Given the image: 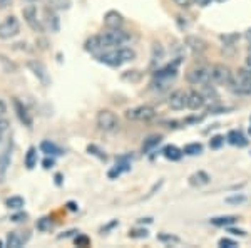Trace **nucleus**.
Instances as JSON below:
<instances>
[{"label": "nucleus", "instance_id": "nucleus-30", "mask_svg": "<svg viewBox=\"0 0 251 248\" xmlns=\"http://www.w3.org/2000/svg\"><path fill=\"white\" fill-rule=\"evenodd\" d=\"M24 205H25V200H24L22 196H10L5 200V206L9 210H22Z\"/></svg>", "mask_w": 251, "mask_h": 248}, {"label": "nucleus", "instance_id": "nucleus-2", "mask_svg": "<svg viewBox=\"0 0 251 248\" xmlns=\"http://www.w3.org/2000/svg\"><path fill=\"white\" fill-rule=\"evenodd\" d=\"M136 59V51L131 47H117V49H112L109 52H100L97 55V60L100 64H106L109 67H121L123 64L126 62H131V60Z\"/></svg>", "mask_w": 251, "mask_h": 248}, {"label": "nucleus", "instance_id": "nucleus-21", "mask_svg": "<svg viewBox=\"0 0 251 248\" xmlns=\"http://www.w3.org/2000/svg\"><path fill=\"white\" fill-rule=\"evenodd\" d=\"M209 181H211V176L206 171H196L189 176V185L198 186V188H200V186H206Z\"/></svg>", "mask_w": 251, "mask_h": 248}, {"label": "nucleus", "instance_id": "nucleus-50", "mask_svg": "<svg viewBox=\"0 0 251 248\" xmlns=\"http://www.w3.org/2000/svg\"><path fill=\"white\" fill-rule=\"evenodd\" d=\"M74 233H77L75 230H71V231H66L64 235H59V240H62V238H69L71 235H74Z\"/></svg>", "mask_w": 251, "mask_h": 248}, {"label": "nucleus", "instance_id": "nucleus-52", "mask_svg": "<svg viewBox=\"0 0 251 248\" xmlns=\"http://www.w3.org/2000/svg\"><path fill=\"white\" fill-rule=\"evenodd\" d=\"M245 39H246V42H248L250 46H251V27H250V29H246V32H245Z\"/></svg>", "mask_w": 251, "mask_h": 248}, {"label": "nucleus", "instance_id": "nucleus-48", "mask_svg": "<svg viewBox=\"0 0 251 248\" xmlns=\"http://www.w3.org/2000/svg\"><path fill=\"white\" fill-rule=\"evenodd\" d=\"M5 112H7V104L3 103L2 99H0V117H2L3 114H5Z\"/></svg>", "mask_w": 251, "mask_h": 248}, {"label": "nucleus", "instance_id": "nucleus-37", "mask_svg": "<svg viewBox=\"0 0 251 248\" xmlns=\"http://www.w3.org/2000/svg\"><path fill=\"white\" fill-rule=\"evenodd\" d=\"M74 243L77 247H80V248H86V247L91 245V238L86 237V235H77L75 240H74Z\"/></svg>", "mask_w": 251, "mask_h": 248}, {"label": "nucleus", "instance_id": "nucleus-18", "mask_svg": "<svg viewBox=\"0 0 251 248\" xmlns=\"http://www.w3.org/2000/svg\"><path fill=\"white\" fill-rule=\"evenodd\" d=\"M84 49L89 54H94V55H99L100 52L104 51V46H102V40H100V35H92L86 40L84 44Z\"/></svg>", "mask_w": 251, "mask_h": 248}, {"label": "nucleus", "instance_id": "nucleus-24", "mask_svg": "<svg viewBox=\"0 0 251 248\" xmlns=\"http://www.w3.org/2000/svg\"><path fill=\"white\" fill-rule=\"evenodd\" d=\"M161 141H163V136H161V134H151V136H148L143 143V153L148 154L149 151H152V149L161 144Z\"/></svg>", "mask_w": 251, "mask_h": 248}, {"label": "nucleus", "instance_id": "nucleus-12", "mask_svg": "<svg viewBox=\"0 0 251 248\" xmlns=\"http://www.w3.org/2000/svg\"><path fill=\"white\" fill-rule=\"evenodd\" d=\"M27 67L30 69L32 74L37 77L39 83L42 84V86H49V84H50V77H49L47 69L42 62H39V60H29V62H27Z\"/></svg>", "mask_w": 251, "mask_h": 248}, {"label": "nucleus", "instance_id": "nucleus-7", "mask_svg": "<svg viewBox=\"0 0 251 248\" xmlns=\"http://www.w3.org/2000/svg\"><path fill=\"white\" fill-rule=\"evenodd\" d=\"M157 116L156 109L152 106H137V108H132V109H127L126 111V117L131 121H139V123H149L152 121L154 117Z\"/></svg>", "mask_w": 251, "mask_h": 248}, {"label": "nucleus", "instance_id": "nucleus-56", "mask_svg": "<svg viewBox=\"0 0 251 248\" xmlns=\"http://www.w3.org/2000/svg\"><path fill=\"white\" fill-rule=\"evenodd\" d=\"M27 2H37V0H27Z\"/></svg>", "mask_w": 251, "mask_h": 248}, {"label": "nucleus", "instance_id": "nucleus-14", "mask_svg": "<svg viewBox=\"0 0 251 248\" xmlns=\"http://www.w3.org/2000/svg\"><path fill=\"white\" fill-rule=\"evenodd\" d=\"M30 240V231H10L7 235V247L10 248H20L24 247L25 243H29Z\"/></svg>", "mask_w": 251, "mask_h": 248}, {"label": "nucleus", "instance_id": "nucleus-19", "mask_svg": "<svg viewBox=\"0 0 251 248\" xmlns=\"http://www.w3.org/2000/svg\"><path fill=\"white\" fill-rule=\"evenodd\" d=\"M226 141L233 146H238V148L248 146V139H246V136L240 131V129H231V131L228 133V136H226Z\"/></svg>", "mask_w": 251, "mask_h": 248}, {"label": "nucleus", "instance_id": "nucleus-53", "mask_svg": "<svg viewBox=\"0 0 251 248\" xmlns=\"http://www.w3.org/2000/svg\"><path fill=\"white\" fill-rule=\"evenodd\" d=\"M246 64H248V67H251V49H250V54H248V57H246Z\"/></svg>", "mask_w": 251, "mask_h": 248}, {"label": "nucleus", "instance_id": "nucleus-20", "mask_svg": "<svg viewBox=\"0 0 251 248\" xmlns=\"http://www.w3.org/2000/svg\"><path fill=\"white\" fill-rule=\"evenodd\" d=\"M14 108H15V111H17V116H19L20 123L25 124L27 128H30V126H32V116L29 114V111H27L25 106L20 103L19 99H14Z\"/></svg>", "mask_w": 251, "mask_h": 248}, {"label": "nucleus", "instance_id": "nucleus-47", "mask_svg": "<svg viewBox=\"0 0 251 248\" xmlns=\"http://www.w3.org/2000/svg\"><path fill=\"white\" fill-rule=\"evenodd\" d=\"M211 2H213V0H193V3H194V5H198V7H208Z\"/></svg>", "mask_w": 251, "mask_h": 248}, {"label": "nucleus", "instance_id": "nucleus-36", "mask_svg": "<svg viewBox=\"0 0 251 248\" xmlns=\"http://www.w3.org/2000/svg\"><path fill=\"white\" fill-rule=\"evenodd\" d=\"M225 136H221V134H218V136H213L211 139H209V148L211 149H220L223 144H225Z\"/></svg>", "mask_w": 251, "mask_h": 248}, {"label": "nucleus", "instance_id": "nucleus-15", "mask_svg": "<svg viewBox=\"0 0 251 248\" xmlns=\"http://www.w3.org/2000/svg\"><path fill=\"white\" fill-rule=\"evenodd\" d=\"M104 26L107 29H123L124 26V17L121 12L117 10H109L104 14Z\"/></svg>", "mask_w": 251, "mask_h": 248}, {"label": "nucleus", "instance_id": "nucleus-6", "mask_svg": "<svg viewBox=\"0 0 251 248\" xmlns=\"http://www.w3.org/2000/svg\"><path fill=\"white\" fill-rule=\"evenodd\" d=\"M211 79L213 84L231 87L234 83V74L231 69L225 66V64H214V66H211Z\"/></svg>", "mask_w": 251, "mask_h": 248}, {"label": "nucleus", "instance_id": "nucleus-51", "mask_svg": "<svg viewBox=\"0 0 251 248\" xmlns=\"http://www.w3.org/2000/svg\"><path fill=\"white\" fill-rule=\"evenodd\" d=\"M67 208L71 210V211H77V208H79V206L75 205L74 201H69V203H67Z\"/></svg>", "mask_w": 251, "mask_h": 248}, {"label": "nucleus", "instance_id": "nucleus-11", "mask_svg": "<svg viewBox=\"0 0 251 248\" xmlns=\"http://www.w3.org/2000/svg\"><path fill=\"white\" fill-rule=\"evenodd\" d=\"M168 106L173 111H183L188 108V92L184 91H174L168 97Z\"/></svg>", "mask_w": 251, "mask_h": 248}, {"label": "nucleus", "instance_id": "nucleus-54", "mask_svg": "<svg viewBox=\"0 0 251 248\" xmlns=\"http://www.w3.org/2000/svg\"><path fill=\"white\" fill-rule=\"evenodd\" d=\"M60 180H62V176H60V174H57V176H55V183H57V185H60Z\"/></svg>", "mask_w": 251, "mask_h": 248}, {"label": "nucleus", "instance_id": "nucleus-4", "mask_svg": "<svg viewBox=\"0 0 251 248\" xmlns=\"http://www.w3.org/2000/svg\"><path fill=\"white\" fill-rule=\"evenodd\" d=\"M96 124L104 133H116L119 129V117L111 109H100L96 116Z\"/></svg>", "mask_w": 251, "mask_h": 248}, {"label": "nucleus", "instance_id": "nucleus-28", "mask_svg": "<svg viewBox=\"0 0 251 248\" xmlns=\"http://www.w3.org/2000/svg\"><path fill=\"white\" fill-rule=\"evenodd\" d=\"M121 79L126 81V83H132V84H136V83H139L141 79H143V72L141 71H137V69H131V71H126L121 74Z\"/></svg>", "mask_w": 251, "mask_h": 248}, {"label": "nucleus", "instance_id": "nucleus-42", "mask_svg": "<svg viewBox=\"0 0 251 248\" xmlns=\"http://www.w3.org/2000/svg\"><path fill=\"white\" fill-rule=\"evenodd\" d=\"M54 165H55V160H54V156H46V160L42 161V166H44V169H50V168H54Z\"/></svg>", "mask_w": 251, "mask_h": 248}, {"label": "nucleus", "instance_id": "nucleus-46", "mask_svg": "<svg viewBox=\"0 0 251 248\" xmlns=\"http://www.w3.org/2000/svg\"><path fill=\"white\" fill-rule=\"evenodd\" d=\"M228 231L231 235H236V237H246V231L245 230H238V228H231V226H228Z\"/></svg>", "mask_w": 251, "mask_h": 248}, {"label": "nucleus", "instance_id": "nucleus-23", "mask_svg": "<svg viewBox=\"0 0 251 248\" xmlns=\"http://www.w3.org/2000/svg\"><path fill=\"white\" fill-rule=\"evenodd\" d=\"M183 149H179L177 146L174 144H168L166 148L163 149V156L166 158V160L169 161H179L181 158H183Z\"/></svg>", "mask_w": 251, "mask_h": 248}, {"label": "nucleus", "instance_id": "nucleus-38", "mask_svg": "<svg viewBox=\"0 0 251 248\" xmlns=\"http://www.w3.org/2000/svg\"><path fill=\"white\" fill-rule=\"evenodd\" d=\"M157 240L163 242V243H179L181 242V240L177 237H174V235H166V233L157 235Z\"/></svg>", "mask_w": 251, "mask_h": 248}, {"label": "nucleus", "instance_id": "nucleus-44", "mask_svg": "<svg viewBox=\"0 0 251 248\" xmlns=\"http://www.w3.org/2000/svg\"><path fill=\"white\" fill-rule=\"evenodd\" d=\"M176 22H177V26H179V29H181V30H186V29H188V26H189L188 20H186V17H183V15H177V17H176Z\"/></svg>", "mask_w": 251, "mask_h": 248}, {"label": "nucleus", "instance_id": "nucleus-45", "mask_svg": "<svg viewBox=\"0 0 251 248\" xmlns=\"http://www.w3.org/2000/svg\"><path fill=\"white\" fill-rule=\"evenodd\" d=\"M9 124L10 123L7 119H3V116L0 117V134H3V133L7 131V129H9Z\"/></svg>", "mask_w": 251, "mask_h": 248}, {"label": "nucleus", "instance_id": "nucleus-40", "mask_svg": "<svg viewBox=\"0 0 251 248\" xmlns=\"http://www.w3.org/2000/svg\"><path fill=\"white\" fill-rule=\"evenodd\" d=\"M27 218H29V215L24 213V211H20V210H19V213H14V215L10 217V221H14V223H22V221H25Z\"/></svg>", "mask_w": 251, "mask_h": 248}, {"label": "nucleus", "instance_id": "nucleus-8", "mask_svg": "<svg viewBox=\"0 0 251 248\" xmlns=\"http://www.w3.org/2000/svg\"><path fill=\"white\" fill-rule=\"evenodd\" d=\"M20 34V22L17 17L10 15L0 22V40H10Z\"/></svg>", "mask_w": 251, "mask_h": 248}, {"label": "nucleus", "instance_id": "nucleus-1", "mask_svg": "<svg viewBox=\"0 0 251 248\" xmlns=\"http://www.w3.org/2000/svg\"><path fill=\"white\" fill-rule=\"evenodd\" d=\"M179 64H181L179 60H171V64H168V66L154 69L152 83H151L152 91L163 92L171 86L173 81L177 77V72H179Z\"/></svg>", "mask_w": 251, "mask_h": 248}, {"label": "nucleus", "instance_id": "nucleus-22", "mask_svg": "<svg viewBox=\"0 0 251 248\" xmlns=\"http://www.w3.org/2000/svg\"><path fill=\"white\" fill-rule=\"evenodd\" d=\"M9 165H10V144L0 153V183L3 181L5 178V173L9 169Z\"/></svg>", "mask_w": 251, "mask_h": 248}, {"label": "nucleus", "instance_id": "nucleus-29", "mask_svg": "<svg viewBox=\"0 0 251 248\" xmlns=\"http://www.w3.org/2000/svg\"><path fill=\"white\" fill-rule=\"evenodd\" d=\"M241 39V35L238 32H229V34H221L220 35V40L223 42L225 47H234V44Z\"/></svg>", "mask_w": 251, "mask_h": 248}, {"label": "nucleus", "instance_id": "nucleus-41", "mask_svg": "<svg viewBox=\"0 0 251 248\" xmlns=\"http://www.w3.org/2000/svg\"><path fill=\"white\" fill-rule=\"evenodd\" d=\"M218 245L221 248H234V247H238V243L231 238H221L220 242H218Z\"/></svg>", "mask_w": 251, "mask_h": 248}, {"label": "nucleus", "instance_id": "nucleus-9", "mask_svg": "<svg viewBox=\"0 0 251 248\" xmlns=\"http://www.w3.org/2000/svg\"><path fill=\"white\" fill-rule=\"evenodd\" d=\"M22 15H24V20H25V24L30 27L32 30H34V32H39V34H42V32H44V26H42V22L39 20L37 7H35V5H27V7H24Z\"/></svg>", "mask_w": 251, "mask_h": 248}, {"label": "nucleus", "instance_id": "nucleus-55", "mask_svg": "<svg viewBox=\"0 0 251 248\" xmlns=\"http://www.w3.org/2000/svg\"><path fill=\"white\" fill-rule=\"evenodd\" d=\"M213 2H218V3H223V2H226V0H213Z\"/></svg>", "mask_w": 251, "mask_h": 248}, {"label": "nucleus", "instance_id": "nucleus-43", "mask_svg": "<svg viewBox=\"0 0 251 248\" xmlns=\"http://www.w3.org/2000/svg\"><path fill=\"white\" fill-rule=\"evenodd\" d=\"M174 3H176L177 7H181V9H189L191 5H194L193 0H173Z\"/></svg>", "mask_w": 251, "mask_h": 248}, {"label": "nucleus", "instance_id": "nucleus-49", "mask_svg": "<svg viewBox=\"0 0 251 248\" xmlns=\"http://www.w3.org/2000/svg\"><path fill=\"white\" fill-rule=\"evenodd\" d=\"M12 3V0H0V10H3V9H7Z\"/></svg>", "mask_w": 251, "mask_h": 248}, {"label": "nucleus", "instance_id": "nucleus-26", "mask_svg": "<svg viewBox=\"0 0 251 248\" xmlns=\"http://www.w3.org/2000/svg\"><path fill=\"white\" fill-rule=\"evenodd\" d=\"M37 161H39V156H37V148L30 146L25 153V158H24V165H25L27 169H34L37 166Z\"/></svg>", "mask_w": 251, "mask_h": 248}, {"label": "nucleus", "instance_id": "nucleus-39", "mask_svg": "<svg viewBox=\"0 0 251 248\" xmlns=\"http://www.w3.org/2000/svg\"><path fill=\"white\" fill-rule=\"evenodd\" d=\"M225 201L229 203V205H240V203L246 201V196H245V194H234V196H228Z\"/></svg>", "mask_w": 251, "mask_h": 248}, {"label": "nucleus", "instance_id": "nucleus-32", "mask_svg": "<svg viewBox=\"0 0 251 248\" xmlns=\"http://www.w3.org/2000/svg\"><path fill=\"white\" fill-rule=\"evenodd\" d=\"M46 17H47V26L50 27V30H54V32H57L59 30V17H57V14H55L54 10H46Z\"/></svg>", "mask_w": 251, "mask_h": 248}, {"label": "nucleus", "instance_id": "nucleus-31", "mask_svg": "<svg viewBox=\"0 0 251 248\" xmlns=\"http://www.w3.org/2000/svg\"><path fill=\"white\" fill-rule=\"evenodd\" d=\"M183 153L186 156H198L203 153V144L201 143H189L183 148Z\"/></svg>", "mask_w": 251, "mask_h": 248}, {"label": "nucleus", "instance_id": "nucleus-5", "mask_svg": "<svg viewBox=\"0 0 251 248\" xmlns=\"http://www.w3.org/2000/svg\"><path fill=\"white\" fill-rule=\"evenodd\" d=\"M186 81H188L191 86H209L213 84L211 79V67L208 66H196L189 69L188 74H186Z\"/></svg>", "mask_w": 251, "mask_h": 248}, {"label": "nucleus", "instance_id": "nucleus-27", "mask_svg": "<svg viewBox=\"0 0 251 248\" xmlns=\"http://www.w3.org/2000/svg\"><path fill=\"white\" fill-rule=\"evenodd\" d=\"M40 151L46 154V156H60V154H64L62 149L59 146H55L54 143H50V141H42L40 143Z\"/></svg>", "mask_w": 251, "mask_h": 248}, {"label": "nucleus", "instance_id": "nucleus-25", "mask_svg": "<svg viewBox=\"0 0 251 248\" xmlns=\"http://www.w3.org/2000/svg\"><path fill=\"white\" fill-rule=\"evenodd\" d=\"M238 221V217H234V215H225V217H214V218H211L209 220V223L211 225H214V226H231V225H234V223Z\"/></svg>", "mask_w": 251, "mask_h": 248}, {"label": "nucleus", "instance_id": "nucleus-16", "mask_svg": "<svg viewBox=\"0 0 251 248\" xmlns=\"http://www.w3.org/2000/svg\"><path fill=\"white\" fill-rule=\"evenodd\" d=\"M166 59V49L161 42H154L151 47V67L157 69Z\"/></svg>", "mask_w": 251, "mask_h": 248}, {"label": "nucleus", "instance_id": "nucleus-10", "mask_svg": "<svg viewBox=\"0 0 251 248\" xmlns=\"http://www.w3.org/2000/svg\"><path fill=\"white\" fill-rule=\"evenodd\" d=\"M184 46L196 55H203L208 51V42L204 39L198 37V35H186L184 37Z\"/></svg>", "mask_w": 251, "mask_h": 248}, {"label": "nucleus", "instance_id": "nucleus-3", "mask_svg": "<svg viewBox=\"0 0 251 248\" xmlns=\"http://www.w3.org/2000/svg\"><path fill=\"white\" fill-rule=\"evenodd\" d=\"M131 35L123 29H107V32L100 34V40H102L104 49H117L123 47L129 42Z\"/></svg>", "mask_w": 251, "mask_h": 248}, {"label": "nucleus", "instance_id": "nucleus-57", "mask_svg": "<svg viewBox=\"0 0 251 248\" xmlns=\"http://www.w3.org/2000/svg\"><path fill=\"white\" fill-rule=\"evenodd\" d=\"M0 141H2V134H0Z\"/></svg>", "mask_w": 251, "mask_h": 248}, {"label": "nucleus", "instance_id": "nucleus-35", "mask_svg": "<svg viewBox=\"0 0 251 248\" xmlns=\"http://www.w3.org/2000/svg\"><path fill=\"white\" fill-rule=\"evenodd\" d=\"M87 151H89V154H92V156L99 158L100 161H106V160H107V156H106V154H104L102 151H100V149L97 148L96 144H89V146H87Z\"/></svg>", "mask_w": 251, "mask_h": 248}, {"label": "nucleus", "instance_id": "nucleus-13", "mask_svg": "<svg viewBox=\"0 0 251 248\" xmlns=\"http://www.w3.org/2000/svg\"><path fill=\"white\" fill-rule=\"evenodd\" d=\"M131 161H132V156H119L116 161V166L112 169H109L107 176L111 178V180H116V178H119L123 173H127L129 169H131Z\"/></svg>", "mask_w": 251, "mask_h": 248}, {"label": "nucleus", "instance_id": "nucleus-17", "mask_svg": "<svg viewBox=\"0 0 251 248\" xmlns=\"http://www.w3.org/2000/svg\"><path fill=\"white\" fill-rule=\"evenodd\" d=\"M204 106H206V99H204L203 92H200V91L188 92V109H191V111H200Z\"/></svg>", "mask_w": 251, "mask_h": 248}, {"label": "nucleus", "instance_id": "nucleus-33", "mask_svg": "<svg viewBox=\"0 0 251 248\" xmlns=\"http://www.w3.org/2000/svg\"><path fill=\"white\" fill-rule=\"evenodd\" d=\"M35 226H37V230L39 231H50L52 228V221H50V218H40L37 220V223H35Z\"/></svg>", "mask_w": 251, "mask_h": 248}, {"label": "nucleus", "instance_id": "nucleus-34", "mask_svg": "<svg viewBox=\"0 0 251 248\" xmlns=\"http://www.w3.org/2000/svg\"><path fill=\"white\" fill-rule=\"evenodd\" d=\"M129 238H136V240H141V238H148L149 237V231L146 228H136V230H131L129 231Z\"/></svg>", "mask_w": 251, "mask_h": 248}, {"label": "nucleus", "instance_id": "nucleus-58", "mask_svg": "<svg viewBox=\"0 0 251 248\" xmlns=\"http://www.w3.org/2000/svg\"><path fill=\"white\" fill-rule=\"evenodd\" d=\"M250 131H251V128H250Z\"/></svg>", "mask_w": 251, "mask_h": 248}]
</instances>
